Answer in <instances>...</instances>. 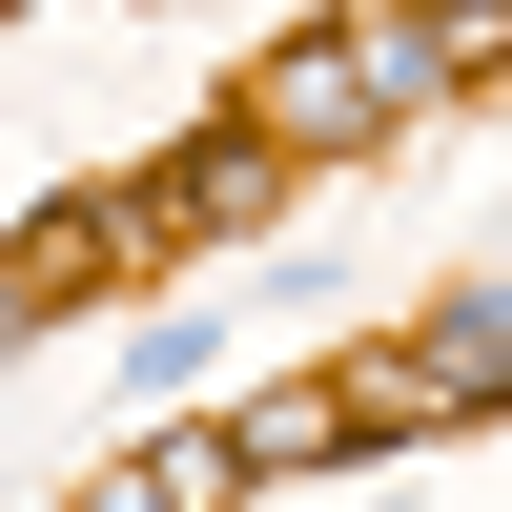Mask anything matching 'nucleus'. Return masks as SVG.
Returning <instances> with one entry per match:
<instances>
[{
	"label": "nucleus",
	"instance_id": "f03ea898",
	"mask_svg": "<svg viewBox=\"0 0 512 512\" xmlns=\"http://www.w3.org/2000/svg\"><path fill=\"white\" fill-rule=\"evenodd\" d=\"M0 308H21V267H0Z\"/></svg>",
	"mask_w": 512,
	"mask_h": 512
},
{
	"label": "nucleus",
	"instance_id": "f257e3e1",
	"mask_svg": "<svg viewBox=\"0 0 512 512\" xmlns=\"http://www.w3.org/2000/svg\"><path fill=\"white\" fill-rule=\"evenodd\" d=\"M103 512H226V431H185V451H144Z\"/></svg>",
	"mask_w": 512,
	"mask_h": 512
}]
</instances>
